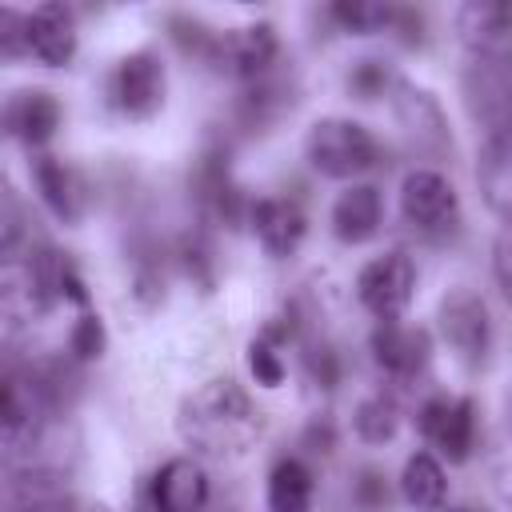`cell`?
Instances as JSON below:
<instances>
[{
  "mask_svg": "<svg viewBox=\"0 0 512 512\" xmlns=\"http://www.w3.org/2000/svg\"><path fill=\"white\" fill-rule=\"evenodd\" d=\"M384 200L376 184H348L332 204V232L344 244H364L380 232Z\"/></svg>",
  "mask_w": 512,
  "mask_h": 512,
  "instance_id": "cell-16",
  "label": "cell"
},
{
  "mask_svg": "<svg viewBox=\"0 0 512 512\" xmlns=\"http://www.w3.org/2000/svg\"><path fill=\"white\" fill-rule=\"evenodd\" d=\"M440 336L444 344L456 352L460 364L476 368L484 364L488 356V344H492V320H488V308L484 300L472 292V288H456L440 300Z\"/></svg>",
  "mask_w": 512,
  "mask_h": 512,
  "instance_id": "cell-5",
  "label": "cell"
},
{
  "mask_svg": "<svg viewBox=\"0 0 512 512\" xmlns=\"http://www.w3.org/2000/svg\"><path fill=\"white\" fill-rule=\"evenodd\" d=\"M248 220H252V232H256V240L264 244L268 256H292L300 248V240H304V228H308L300 204L276 200V196L256 200L248 208Z\"/></svg>",
  "mask_w": 512,
  "mask_h": 512,
  "instance_id": "cell-15",
  "label": "cell"
},
{
  "mask_svg": "<svg viewBox=\"0 0 512 512\" xmlns=\"http://www.w3.org/2000/svg\"><path fill=\"white\" fill-rule=\"evenodd\" d=\"M468 116L488 132H512V52L500 56H472L460 76Z\"/></svg>",
  "mask_w": 512,
  "mask_h": 512,
  "instance_id": "cell-3",
  "label": "cell"
},
{
  "mask_svg": "<svg viewBox=\"0 0 512 512\" xmlns=\"http://www.w3.org/2000/svg\"><path fill=\"white\" fill-rule=\"evenodd\" d=\"M492 276H496L500 292H504L508 304H512V232H504V236L496 240V248H492Z\"/></svg>",
  "mask_w": 512,
  "mask_h": 512,
  "instance_id": "cell-29",
  "label": "cell"
},
{
  "mask_svg": "<svg viewBox=\"0 0 512 512\" xmlns=\"http://www.w3.org/2000/svg\"><path fill=\"white\" fill-rule=\"evenodd\" d=\"M420 432L452 464L468 460V452L476 444V408H472V400H448V396L428 400L420 408Z\"/></svg>",
  "mask_w": 512,
  "mask_h": 512,
  "instance_id": "cell-8",
  "label": "cell"
},
{
  "mask_svg": "<svg viewBox=\"0 0 512 512\" xmlns=\"http://www.w3.org/2000/svg\"><path fill=\"white\" fill-rule=\"evenodd\" d=\"M28 56L48 68H64L76 56V16L64 4H40L28 16Z\"/></svg>",
  "mask_w": 512,
  "mask_h": 512,
  "instance_id": "cell-12",
  "label": "cell"
},
{
  "mask_svg": "<svg viewBox=\"0 0 512 512\" xmlns=\"http://www.w3.org/2000/svg\"><path fill=\"white\" fill-rule=\"evenodd\" d=\"M448 512H484V508H472V504H464V508H448Z\"/></svg>",
  "mask_w": 512,
  "mask_h": 512,
  "instance_id": "cell-31",
  "label": "cell"
},
{
  "mask_svg": "<svg viewBox=\"0 0 512 512\" xmlns=\"http://www.w3.org/2000/svg\"><path fill=\"white\" fill-rule=\"evenodd\" d=\"M400 212H404V220H408L416 232L436 236V232L456 228V220H460V200H456V188H452L440 172L416 168V172H408L404 184H400Z\"/></svg>",
  "mask_w": 512,
  "mask_h": 512,
  "instance_id": "cell-7",
  "label": "cell"
},
{
  "mask_svg": "<svg viewBox=\"0 0 512 512\" xmlns=\"http://www.w3.org/2000/svg\"><path fill=\"white\" fill-rule=\"evenodd\" d=\"M176 428H180V440L192 452L212 456V460H236L264 432V416L236 380L220 376V380L200 384L180 404Z\"/></svg>",
  "mask_w": 512,
  "mask_h": 512,
  "instance_id": "cell-1",
  "label": "cell"
},
{
  "mask_svg": "<svg viewBox=\"0 0 512 512\" xmlns=\"http://www.w3.org/2000/svg\"><path fill=\"white\" fill-rule=\"evenodd\" d=\"M248 368H252L256 384H264V388H276L284 380V364H280V352H276L272 336H260V340L248 344Z\"/></svg>",
  "mask_w": 512,
  "mask_h": 512,
  "instance_id": "cell-24",
  "label": "cell"
},
{
  "mask_svg": "<svg viewBox=\"0 0 512 512\" xmlns=\"http://www.w3.org/2000/svg\"><path fill=\"white\" fill-rule=\"evenodd\" d=\"M400 496L408 508L416 512H440L444 508V496H448V480H444V468L432 452H412L404 460V472H400Z\"/></svg>",
  "mask_w": 512,
  "mask_h": 512,
  "instance_id": "cell-20",
  "label": "cell"
},
{
  "mask_svg": "<svg viewBox=\"0 0 512 512\" xmlns=\"http://www.w3.org/2000/svg\"><path fill=\"white\" fill-rule=\"evenodd\" d=\"M496 488L504 492V500H512V396L504 408V444H500V464H496Z\"/></svg>",
  "mask_w": 512,
  "mask_h": 512,
  "instance_id": "cell-28",
  "label": "cell"
},
{
  "mask_svg": "<svg viewBox=\"0 0 512 512\" xmlns=\"http://www.w3.org/2000/svg\"><path fill=\"white\" fill-rule=\"evenodd\" d=\"M0 52L4 56H24L28 52V16L0 8Z\"/></svg>",
  "mask_w": 512,
  "mask_h": 512,
  "instance_id": "cell-27",
  "label": "cell"
},
{
  "mask_svg": "<svg viewBox=\"0 0 512 512\" xmlns=\"http://www.w3.org/2000/svg\"><path fill=\"white\" fill-rule=\"evenodd\" d=\"M348 84H352V92L360 100H376V96H384V88L392 84V76H388V68L380 60H360L352 68V80Z\"/></svg>",
  "mask_w": 512,
  "mask_h": 512,
  "instance_id": "cell-26",
  "label": "cell"
},
{
  "mask_svg": "<svg viewBox=\"0 0 512 512\" xmlns=\"http://www.w3.org/2000/svg\"><path fill=\"white\" fill-rule=\"evenodd\" d=\"M332 12V20H340L348 32H376V28H388V24H396L400 20V12L396 8H388V4H332L328 8Z\"/></svg>",
  "mask_w": 512,
  "mask_h": 512,
  "instance_id": "cell-23",
  "label": "cell"
},
{
  "mask_svg": "<svg viewBox=\"0 0 512 512\" xmlns=\"http://www.w3.org/2000/svg\"><path fill=\"white\" fill-rule=\"evenodd\" d=\"M208 504V476L192 456H172L152 476L156 512H200Z\"/></svg>",
  "mask_w": 512,
  "mask_h": 512,
  "instance_id": "cell-10",
  "label": "cell"
},
{
  "mask_svg": "<svg viewBox=\"0 0 512 512\" xmlns=\"http://www.w3.org/2000/svg\"><path fill=\"white\" fill-rule=\"evenodd\" d=\"M428 332L420 324H400V320H380L372 332V356L388 376H416L428 364Z\"/></svg>",
  "mask_w": 512,
  "mask_h": 512,
  "instance_id": "cell-11",
  "label": "cell"
},
{
  "mask_svg": "<svg viewBox=\"0 0 512 512\" xmlns=\"http://www.w3.org/2000/svg\"><path fill=\"white\" fill-rule=\"evenodd\" d=\"M108 96H112V108L128 120H148L152 112H160V104H164V64H160V56L148 52V48L128 52L112 68Z\"/></svg>",
  "mask_w": 512,
  "mask_h": 512,
  "instance_id": "cell-4",
  "label": "cell"
},
{
  "mask_svg": "<svg viewBox=\"0 0 512 512\" xmlns=\"http://www.w3.org/2000/svg\"><path fill=\"white\" fill-rule=\"evenodd\" d=\"M276 52H280L276 28L260 20V24L224 32V36H220V48H216V60H224V64H228L236 76H244V80H260V76L272 72Z\"/></svg>",
  "mask_w": 512,
  "mask_h": 512,
  "instance_id": "cell-13",
  "label": "cell"
},
{
  "mask_svg": "<svg viewBox=\"0 0 512 512\" xmlns=\"http://www.w3.org/2000/svg\"><path fill=\"white\" fill-rule=\"evenodd\" d=\"M416 288V264L404 252H384L368 260L356 276V296L376 320H400Z\"/></svg>",
  "mask_w": 512,
  "mask_h": 512,
  "instance_id": "cell-6",
  "label": "cell"
},
{
  "mask_svg": "<svg viewBox=\"0 0 512 512\" xmlns=\"http://www.w3.org/2000/svg\"><path fill=\"white\" fill-rule=\"evenodd\" d=\"M360 500H364V504H372V508H384V504H388V492H384L380 476H372V472H368V476L360 480Z\"/></svg>",
  "mask_w": 512,
  "mask_h": 512,
  "instance_id": "cell-30",
  "label": "cell"
},
{
  "mask_svg": "<svg viewBox=\"0 0 512 512\" xmlns=\"http://www.w3.org/2000/svg\"><path fill=\"white\" fill-rule=\"evenodd\" d=\"M68 344H72V352H76L80 360H92V356H100V352H104V324H100V316L84 312V316L72 324V336H68Z\"/></svg>",
  "mask_w": 512,
  "mask_h": 512,
  "instance_id": "cell-25",
  "label": "cell"
},
{
  "mask_svg": "<svg viewBox=\"0 0 512 512\" xmlns=\"http://www.w3.org/2000/svg\"><path fill=\"white\" fill-rule=\"evenodd\" d=\"M312 472L300 460H280L268 476V512H308Z\"/></svg>",
  "mask_w": 512,
  "mask_h": 512,
  "instance_id": "cell-21",
  "label": "cell"
},
{
  "mask_svg": "<svg viewBox=\"0 0 512 512\" xmlns=\"http://www.w3.org/2000/svg\"><path fill=\"white\" fill-rule=\"evenodd\" d=\"M352 420H356V436H360V440H368V444H384V440H392L396 428H400V408H396L392 396L376 392V396H368V400L356 408Z\"/></svg>",
  "mask_w": 512,
  "mask_h": 512,
  "instance_id": "cell-22",
  "label": "cell"
},
{
  "mask_svg": "<svg viewBox=\"0 0 512 512\" xmlns=\"http://www.w3.org/2000/svg\"><path fill=\"white\" fill-rule=\"evenodd\" d=\"M32 180H36L40 200L48 204V212L56 220H68V224L80 220V212L88 204V188L72 164H64L60 156H40L32 168Z\"/></svg>",
  "mask_w": 512,
  "mask_h": 512,
  "instance_id": "cell-17",
  "label": "cell"
},
{
  "mask_svg": "<svg viewBox=\"0 0 512 512\" xmlns=\"http://www.w3.org/2000/svg\"><path fill=\"white\" fill-rule=\"evenodd\" d=\"M12 512H104L100 504H84L68 484L64 472L28 468L12 480Z\"/></svg>",
  "mask_w": 512,
  "mask_h": 512,
  "instance_id": "cell-14",
  "label": "cell"
},
{
  "mask_svg": "<svg viewBox=\"0 0 512 512\" xmlns=\"http://www.w3.org/2000/svg\"><path fill=\"white\" fill-rule=\"evenodd\" d=\"M4 124L16 140L24 144H44L52 140V132L60 128V104L52 92L44 88H24V92H12L8 104H4Z\"/></svg>",
  "mask_w": 512,
  "mask_h": 512,
  "instance_id": "cell-19",
  "label": "cell"
},
{
  "mask_svg": "<svg viewBox=\"0 0 512 512\" xmlns=\"http://www.w3.org/2000/svg\"><path fill=\"white\" fill-rule=\"evenodd\" d=\"M456 32L472 56H500L512 52V4L472 0L456 8Z\"/></svg>",
  "mask_w": 512,
  "mask_h": 512,
  "instance_id": "cell-9",
  "label": "cell"
},
{
  "mask_svg": "<svg viewBox=\"0 0 512 512\" xmlns=\"http://www.w3.org/2000/svg\"><path fill=\"white\" fill-rule=\"evenodd\" d=\"M304 156L320 176L352 180V176H360V172H368L376 164L380 144L364 124H356L348 116H328V120H316L308 128Z\"/></svg>",
  "mask_w": 512,
  "mask_h": 512,
  "instance_id": "cell-2",
  "label": "cell"
},
{
  "mask_svg": "<svg viewBox=\"0 0 512 512\" xmlns=\"http://www.w3.org/2000/svg\"><path fill=\"white\" fill-rule=\"evenodd\" d=\"M476 184L492 216L512 224V132L488 136L480 164H476Z\"/></svg>",
  "mask_w": 512,
  "mask_h": 512,
  "instance_id": "cell-18",
  "label": "cell"
}]
</instances>
